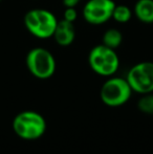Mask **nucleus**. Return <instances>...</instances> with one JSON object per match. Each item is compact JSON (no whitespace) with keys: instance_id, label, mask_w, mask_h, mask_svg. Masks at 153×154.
<instances>
[{"instance_id":"obj_5","label":"nucleus","mask_w":153,"mask_h":154,"mask_svg":"<svg viewBox=\"0 0 153 154\" xmlns=\"http://www.w3.org/2000/svg\"><path fill=\"white\" fill-rule=\"evenodd\" d=\"M130 85L127 80L111 78L103 84L101 88V99L106 105L116 107L125 104L131 95Z\"/></svg>"},{"instance_id":"obj_11","label":"nucleus","mask_w":153,"mask_h":154,"mask_svg":"<svg viewBox=\"0 0 153 154\" xmlns=\"http://www.w3.org/2000/svg\"><path fill=\"white\" fill-rule=\"evenodd\" d=\"M132 17V11L128 8L127 5L121 4V5L115 6V10L112 13V19L115 20L118 23H126Z\"/></svg>"},{"instance_id":"obj_7","label":"nucleus","mask_w":153,"mask_h":154,"mask_svg":"<svg viewBox=\"0 0 153 154\" xmlns=\"http://www.w3.org/2000/svg\"><path fill=\"white\" fill-rule=\"evenodd\" d=\"M113 0H88L83 8V18L90 24L99 25L112 18Z\"/></svg>"},{"instance_id":"obj_13","label":"nucleus","mask_w":153,"mask_h":154,"mask_svg":"<svg viewBox=\"0 0 153 154\" xmlns=\"http://www.w3.org/2000/svg\"><path fill=\"white\" fill-rule=\"evenodd\" d=\"M63 16H64L63 19H65V20L69 21V22H75L78 17V12L76 8H66Z\"/></svg>"},{"instance_id":"obj_15","label":"nucleus","mask_w":153,"mask_h":154,"mask_svg":"<svg viewBox=\"0 0 153 154\" xmlns=\"http://www.w3.org/2000/svg\"><path fill=\"white\" fill-rule=\"evenodd\" d=\"M0 1H1V0H0Z\"/></svg>"},{"instance_id":"obj_12","label":"nucleus","mask_w":153,"mask_h":154,"mask_svg":"<svg viewBox=\"0 0 153 154\" xmlns=\"http://www.w3.org/2000/svg\"><path fill=\"white\" fill-rule=\"evenodd\" d=\"M139 108L141 111L148 114H153V94H147L139 101Z\"/></svg>"},{"instance_id":"obj_1","label":"nucleus","mask_w":153,"mask_h":154,"mask_svg":"<svg viewBox=\"0 0 153 154\" xmlns=\"http://www.w3.org/2000/svg\"><path fill=\"white\" fill-rule=\"evenodd\" d=\"M58 20L51 12L44 8H34L25 14L24 25L33 36L48 39L54 36Z\"/></svg>"},{"instance_id":"obj_6","label":"nucleus","mask_w":153,"mask_h":154,"mask_svg":"<svg viewBox=\"0 0 153 154\" xmlns=\"http://www.w3.org/2000/svg\"><path fill=\"white\" fill-rule=\"evenodd\" d=\"M131 89L147 94L153 91V62H141L134 65L127 75Z\"/></svg>"},{"instance_id":"obj_14","label":"nucleus","mask_w":153,"mask_h":154,"mask_svg":"<svg viewBox=\"0 0 153 154\" xmlns=\"http://www.w3.org/2000/svg\"><path fill=\"white\" fill-rule=\"evenodd\" d=\"M81 0H63V4L65 8H76Z\"/></svg>"},{"instance_id":"obj_4","label":"nucleus","mask_w":153,"mask_h":154,"mask_svg":"<svg viewBox=\"0 0 153 154\" xmlns=\"http://www.w3.org/2000/svg\"><path fill=\"white\" fill-rule=\"evenodd\" d=\"M26 66L38 79H48L56 71V60L53 54L43 47H36L26 56Z\"/></svg>"},{"instance_id":"obj_2","label":"nucleus","mask_w":153,"mask_h":154,"mask_svg":"<svg viewBox=\"0 0 153 154\" xmlns=\"http://www.w3.org/2000/svg\"><path fill=\"white\" fill-rule=\"evenodd\" d=\"M88 62L94 72L104 77L112 75L120 65V60L115 49L104 44L96 45L90 51Z\"/></svg>"},{"instance_id":"obj_3","label":"nucleus","mask_w":153,"mask_h":154,"mask_svg":"<svg viewBox=\"0 0 153 154\" xmlns=\"http://www.w3.org/2000/svg\"><path fill=\"white\" fill-rule=\"evenodd\" d=\"M15 133L24 140H37L46 129L45 120L37 112L24 111L19 113L13 122Z\"/></svg>"},{"instance_id":"obj_9","label":"nucleus","mask_w":153,"mask_h":154,"mask_svg":"<svg viewBox=\"0 0 153 154\" xmlns=\"http://www.w3.org/2000/svg\"><path fill=\"white\" fill-rule=\"evenodd\" d=\"M133 13L142 22L153 23V0H137Z\"/></svg>"},{"instance_id":"obj_10","label":"nucleus","mask_w":153,"mask_h":154,"mask_svg":"<svg viewBox=\"0 0 153 154\" xmlns=\"http://www.w3.org/2000/svg\"><path fill=\"white\" fill-rule=\"evenodd\" d=\"M123 35L118 29H109L104 32L102 38V44L105 46L110 47L112 49H115L122 44Z\"/></svg>"},{"instance_id":"obj_8","label":"nucleus","mask_w":153,"mask_h":154,"mask_svg":"<svg viewBox=\"0 0 153 154\" xmlns=\"http://www.w3.org/2000/svg\"><path fill=\"white\" fill-rule=\"evenodd\" d=\"M53 37L55 38L58 45L69 46L74 42L75 37H76V29L74 26V22H69L65 19L58 21Z\"/></svg>"}]
</instances>
